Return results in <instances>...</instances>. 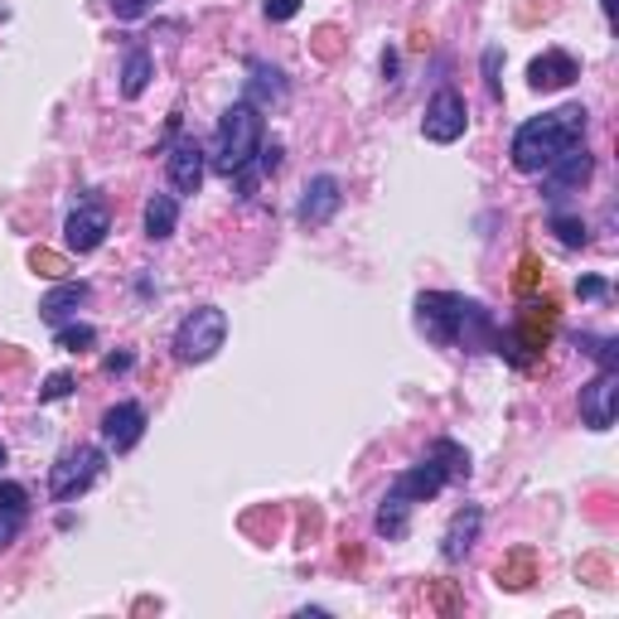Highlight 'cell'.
<instances>
[{"label":"cell","instance_id":"1","mask_svg":"<svg viewBox=\"0 0 619 619\" xmlns=\"http://www.w3.org/2000/svg\"><path fill=\"white\" fill-rule=\"evenodd\" d=\"M585 127H591V111L585 107H561V111H547V117H533L517 127L513 136V170L523 175H543L551 160H557L567 145L585 141Z\"/></svg>","mask_w":619,"mask_h":619},{"label":"cell","instance_id":"2","mask_svg":"<svg viewBox=\"0 0 619 619\" xmlns=\"http://www.w3.org/2000/svg\"><path fill=\"white\" fill-rule=\"evenodd\" d=\"M257 151H262V111L252 103H233L228 111L218 117V136H213V165H218V175H238L242 165L257 160Z\"/></svg>","mask_w":619,"mask_h":619},{"label":"cell","instance_id":"3","mask_svg":"<svg viewBox=\"0 0 619 619\" xmlns=\"http://www.w3.org/2000/svg\"><path fill=\"white\" fill-rule=\"evenodd\" d=\"M228 344V314L218 306H199L179 320L175 330V358L179 364H209L218 348Z\"/></svg>","mask_w":619,"mask_h":619},{"label":"cell","instance_id":"4","mask_svg":"<svg viewBox=\"0 0 619 619\" xmlns=\"http://www.w3.org/2000/svg\"><path fill=\"white\" fill-rule=\"evenodd\" d=\"M460 310H465V296H450V290H421L416 296V330L431 344L450 348L460 340Z\"/></svg>","mask_w":619,"mask_h":619},{"label":"cell","instance_id":"5","mask_svg":"<svg viewBox=\"0 0 619 619\" xmlns=\"http://www.w3.org/2000/svg\"><path fill=\"white\" fill-rule=\"evenodd\" d=\"M103 450L97 445H78V450H69V455L59 460V465L49 469V493L59 503H69V499H78V493H87L97 484V475H103Z\"/></svg>","mask_w":619,"mask_h":619},{"label":"cell","instance_id":"6","mask_svg":"<svg viewBox=\"0 0 619 619\" xmlns=\"http://www.w3.org/2000/svg\"><path fill=\"white\" fill-rule=\"evenodd\" d=\"M465 127H469V111H465V97L455 93V87H441V93L426 103V117H421V131H426V141H436V145H450V141H460L465 136Z\"/></svg>","mask_w":619,"mask_h":619},{"label":"cell","instance_id":"7","mask_svg":"<svg viewBox=\"0 0 619 619\" xmlns=\"http://www.w3.org/2000/svg\"><path fill=\"white\" fill-rule=\"evenodd\" d=\"M591 170H595V155L585 151V141H576V145H567V151L557 155V160L543 170V194L547 199H567V194H576V189L591 179Z\"/></svg>","mask_w":619,"mask_h":619},{"label":"cell","instance_id":"8","mask_svg":"<svg viewBox=\"0 0 619 619\" xmlns=\"http://www.w3.org/2000/svg\"><path fill=\"white\" fill-rule=\"evenodd\" d=\"M615 402H619V373L600 368V373L581 388V421L591 426V431H610L615 426Z\"/></svg>","mask_w":619,"mask_h":619},{"label":"cell","instance_id":"9","mask_svg":"<svg viewBox=\"0 0 619 619\" xmlns=\"http://www.w3.org/2000/svg\"><path fill=\"white\" fill-rule=\"evenodd\" d=\"M204 145H199L194 136H179L170 141V155H165V175H170L175 194H199V184H204Z\"/></svg>","mask_w":619,"mask_h":619},{"label":"cell","instance_id":"10","mask_svg":"<svg viewBox=\"0 0 619 619\" xmlns=\"http://www.w3.org/2000/svg\"><path fill=\"white\" fill-rule=\"evenodd\" d=\"M107 233H111V213H107V204H97V199L73 209L69 223H63V238H69L73 252H97V247L107 242Z\"/></svg>","mask_w":619,"mask_h":619},{"label":"cell","instance_id":"11","mask_svg":"<svg viewBox=\"0 0 619 619\" xmlns=\"http://www.w3.org/2000/svg\"><path fill=\"white\" fill-rule=\"evenodd\" d=\"M344 204V184L334 175H314L310 184H306V194H300V209H296V218L306 223V228H324V223L340 213Z\"/></svg>","mask_w":619,"mask_h":619},{"label":"cell","instance_id":"12","mask_svg":"<svg viewBox=\"0 0 619 619\" xmlns=\"http://www.w3.org/2000/svg\"><path fill=\"white\" fill-rule=\"evenodd\" d=\"M141 436H145V407L141 402H117V407H107L103 412V441L107 450H136L141 445Z\"/></svg>","mask_w":619,"mask_h":619},{"label":"cell","instance_id":"13","mask_svg":"<svg viewBox=\"0 0 619 619\" xmlns=\"http://www.w3.org/2000/svg\"><path fill=\"white\" fill-rule=\"evenodd\" d=\"M576 78H581L576 59L561 53V49H547V53H537V59L527 63V83H533L537 93H561V87H571Z\"/></svg>","mask_w":619,"mask_h":619},{"label":"cell","instance_id":"14","mask_svg":"<svg viewBox=\"0 0 619 619\" xmlns=\"http://www.w3.org/2000/svg\"><path fill=\"white\" fill-rule=\"evenodd\" d=\"M479 527H484V513L475 509V503H465V509L450 517L445 543H441V557H445V561H465L469 551H475V543H479Z\"/></svg>","mask_w":619,"mask_h":619},{"label":"cell","instance_id":"15","mask_svg":"<svg viewBox=\"0 0 619 619\" xmlns=\"http://www.w3.org/2000/svg\"><path fill=\"white\" fill-rule=\"evenodd\" d=\"M441 489H445V475L431 465V460H421V465H412L407 475L392 479V493H402L407 503H426V499H436Z\"/></svg>","mask_w":619,"mask_h":619},{"label":"cell","instance_id":"16","mask_svg":"<svg viewBox=\"0 0 619 619\" xmlns=\"http://www.w3.org/2000/svg\"><path fill=\"white\" fill-rule=\"evenodd\" d=\"M87 296H93V286H87V281H63V286H53L49 296L39 300V320L63 324L69 314H78V306H87Z\"/></svg>","mask_w":619,"mask_h":619},{"label":"cell","instance_id":"17","mask_svg":"<svg viewBox=\"0 0 619 619\" xmlns=\"http://www.w3.org/2000/svg\"><path fill=\"white\" fill-rule=\"evenodd\" d=\"M247 73H252V78H247V103H252L257 111L272 107V103H286V73H281V69L257 59Z\"/></svg>","mask_w":619,"mask_h":619},{"label":"cell","instance_id":"18","mask_svg":"<svg viewBox=\"0 0 619 619\" xmlns=\"http://www.w3.org/2000/svg\"><path fill=\"white\" fill-rule=\"evenodd\" d=\"M175 228H179V199L175 194H155L151 204H145V238L165 242V238H175Z\"/></svg>","mask_w":619,"mask_h":619},{"label":"cell","instance_id":"19","mask_svg":"<svg viewBox=\"0 0 619 619\" xmlns=\"http://www.w3.org/2000/svg\"><path fill=\"white\" fill-rule=\"evenodd\" d=\"M151 78H155L151 49H127V59H121V97H141L151 87Z\"/></svg>","mask_w":619,"mask_h":619},{"label":"cell","instance_id":"20","mask_svg":"<svg viewBox=\"0 0 619 619\" xmlns=\"http://www.w3.org/2000/svg\"><path fill=\"white\" fill-rule=\"evenodd\" d=\"M493 576H499V585L503 591H527V585L537 581V557L533 551H509V557L499 561V571H493Z\"/></svg>","mask_w":619,"mask_h":619},{"label":"cell","instance_id":"21","mask_svg":"<svg viewBox=\"0 0 619 619\" xmlns=\"http://www.w3.org/2000/svg\"><path fill=\"white\" fill-rule=\"evenodd\" d=\"M426 460H431V465L441 469L445 484H465V479H469V450H465V445H455V441H436Z\"/></svg>","mask_w":619,"mask_h":619},{"label":"cell","instance_id":"22","mask_svg":"<svg viewBox=\"0 0 619 619\" xmlns=\"http://www.w3.org/2000/svg\"><path fill=\"white\" fill-rule=\"evenodd\" d=\"M407 513H412V503L402 499V493H388L382 509H378V533L382 537H407Z\"/></svg>","mask_w":619,"mask_h":619},{"label":"cell","instance_id":"23","mask_svg":"<svg viewBox=\"0 0 619 619\" xmlns=\"http://www.w3.org/2000/svg\"><path fill=\"white\" fill-rule=\"evenodd\" d=\"M581 354H591L600 368H610V373H619V344L615 340H600V334H576Z\"/></svg>","mask_w":619,"mask_h":619},{"label":"cell","instance_id":"24","mask_svg":"<svg viewBox=\"0 0 619 619\" xmlns=\"http://www.w3.org/2000/svg\"><path fill=\"white\" fill-rule=\"evenodd\" d=\"M551 233H557L567 247H585V242H591V228H585L581 218H571V213H551Z\"/></svg>","mask_w":619,"mask_h":619},{"label":"cell","instance_id":"25","mask_svg":"<svg viewBox=\"0 0 619 619\" xmlns=\"http://www.w3.org/2000/svg\"><path fill=\"white\" fill-rule=\"evenodd\" d=\"M97 344V330L93 324H59V348H69V354H83V348Z\"/></svg>","mask_w":619,"mask_h":619},{"label":"cell","instance_id":"26","mask_svg":"<svg viewBox=\"0 0 619 619\" xmlns=\"http://www.w3.org/2000/svg\"><path fill=\"white\" fill-rule=\"evenodd\" d=\"M25 503H29L25 484H15V479H0V513H25Z\"/></svg>","mask_w":619,"mask_h":619},{"label":"cell","instance_id":"27","mask_svg":"<svg viewBox=\"0 0 619 619\" xmlns=\"http://www.w3.org/2000/svg\"><path fill=\"white\" fill-rule=\"evenodd\" d=\"M499 59H503V49H499V44H489V49H484V83H489V97H503V83H499Z\"/></svg>","mask_w":619,"mask_h":619},{"label":"cell","instance_id":"28","mask_svg":"<svg viewBox=\"0 0 619 619\" xmlns=\"http://www.w3.org/2000/svg\"><path fill=\"white\" fill-rule=\"evenodd\" d=\"M29 266H35L39 276H53V281L69 272V266H63V257H53V252H35V257H29Z\"/></svg>","mask_w":619,"mask_h":619},{"label":"cell","instance_id":"29","mask_svg":"<svg viewBox=\"0 0 619 619\" xmlns=\"http://www.w3.org/2000/svg\"><path fill=\"white\" fill-rule=\"evenodd\" d=\"M69 392H73V378H69V373H53V378L39 388V402H59V397H69Z\"/></svg>","mask_w":619,"mask_h":619},{"label":"cell","instance_id":"30","mask_svg":"<svg viewBox=\"0 0 619 619\" xmlns=\"http://www.w3.org/2000/svg\"><path fill=\"white\" fill-rule=\"evenodd\" d=\"M151 5H155V0H111V15H117V20H141Z\"/></svg>","mask_w":619,"mask_h":619},{"label":"cell","instance_id":"31","mask_svg":"<svg viewBox=\"0 0 619 619\" xmlns=\"http://www.w3.org/2000/svg\"><path fill=\"white\" fill-rule=\"evenodd\" d=\"M20 527H25V513H0V547L15 543Z\"/></svg>","mask_w":619,"mask_h":619},{"label":"cell","instance_id":"32","mask_svg":"<svg viewBox=\"0 0 619 619\" xmlns=\"http://www.w3.org/2000/svg\"><path fill=\"white\" fill-rule=\"evenodd\" d=\"M262 10H266V20H276L281 25V20H290L300 10V0H262Z\"/></svg>","mask_w":619,"mask_h":619},{"label":"cell","instance_id":"33","mask_svg":"<svg viewBox=\"0 0 619 619\" xmlns=\"http://www.w3.org/2000/svg\"><path fill=\"white\" fill-rule=\"evenodd\" d=\"M576 290H581L585 300H600V296H605V290H610V286H605L600 276H581V281H576Z\"/></svg>","mask_w":619,"mask_h":619},{"label":"cell","instance_id":"34","mask_svg":"<svg viewBox=\"0 0 619 619\" xmlns=\"http://www.w3.org/2000/svg\"><path fill=\"white\" fill-rule=\"evenodd\" d=\"M131 364H136L131 354H107V364H103V368H107V373H127Z\"/></svg>","mask_w":619,"mask_h":619},{"label":"cell","instance_id":"35","mask_svg":"<svg viewBox=\"0 0 619 619\" xmlns=\"http://www.w3.org/2000/svg\"><path fill=\"white\" fill-rule=\"evenodd\" d=\"M533 276H537V257H523V276H517V286H533Z\"/></svg>","mask_w":619,"mask_h":619},{"label":"cell","instance_id":"36","mask_svg":"<svg viewBox=\"0 0 619 619\" xmlns=\"http://www.w3.org/2000/svg\"><path fill=\"white\" fill-rule=\"evenodd\" d=\"M600 10H605V20H610L615 15V0H600Z\"/></svg>","mask_w":619,"mask_h":619},{"label":"cell","instance_id":"37","mask_svg":"<svg viewBox=\"0 0 619 619\" xmlns=\"http://www.w3.org/2000/svg\"><path fill=\"white\" fill-rule=\"evenodd\" d=\"M0 465H5V441H0Z\"/></svg>","mask_w":619,"mask_h":619}]
</instances>
